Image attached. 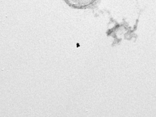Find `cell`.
I'll return each instance as SVG.
<instances>
[{
    "instance_id": "6da1fadb",
    "label": "cell",
    "mask_w": 156,
    "mask_h": 117,
    "mask_svg": "<svg viewBox=\"0 0 156 117\" xmlns=\"http://www.w3.org/2000/svg\"><path fill=\"white\" fill-rule=\"evenodd\" d=\"M70 7L76 9H85L92 7L100 0H64Z\"/></svg>"
}]
</instances>
